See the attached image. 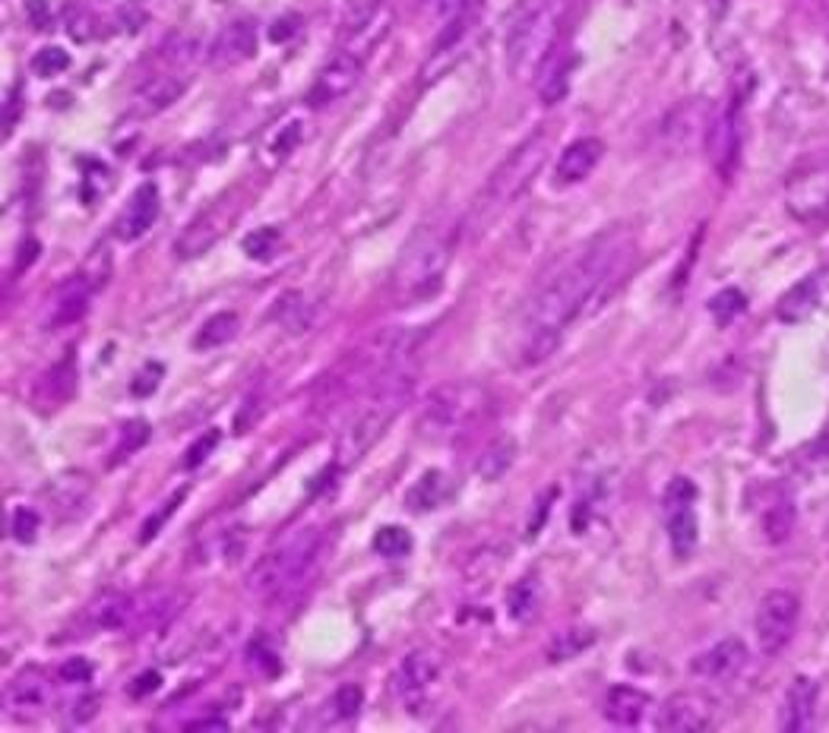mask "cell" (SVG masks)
<instances>
[{
  "label": "cell",
  "instance_id": "obj_3",
  "mask_svg": "<svg viewBox=\"0 0 829 733\" xmlns=\"http://www.w3.org/2000/svg\"><path fill=\"white\" fill-rule=\"evenodd\" d=\"M323 548L321 528H294L289 538L276 541L247 576V591L260 601L292 598L304 585Z\"/></svg>",
  "mask_w": 829,
  "mask_h": 733
},
{
  "label": "cell",
  "instance_id": "obj_5",
  "mask_svg": "<svg viewBox=\"0 0 829 733\" xmlns=\"http://www.w3.org/2000/svg\"><path fill=\"white\" fill-rule=\"evenodd\" d=\"M567 0H519L507 32L509 74L536 77L541 64L558 48Z\"/></svg>",
  "mask_w": 829,
  "mask_h": 733
},
{
  "label": "cell",
  "instance_id": "obj_45",
  "mask_svg": "<svg viewBox=\"0 0 829 733\" xmlns=\"http://www.w3.org/2000/svg\"><path fill=\"white\" fill-rule=\"evenodd\" d=\"M60 680L64 683H89L92 680V664L82 661V657H74L60 667Z\"/></svg>",
  "mask_w": 829,
  "mask_h": 733
},
{
  "label": "cell",
  "instance_id": "obj_10",
  "mask_svg": "<svg viewBox=\"0 0 829 733\" xmlns=\"http://www.w3.org/2000/svg\"><path fill=\"white\" fill-rule=\"evenodd\" d=\"M440 655L430 649H415L402 657L400 670H396V692H400L402 706L408 711H422L430 702V692L440 680Z\"/></svg>",
  "mask_w": 829,
  "mask_h": 733
},
{
  "label": "cell",
  "instance_id": "obj_38",
  "mask_svg": "<svg viewBox=\"0 0 829 733\" xmlns=\"http://www.w3.org/2000/svg\"><path fill=\"white\" fill-rule=\"evenodd\" d=\"M276 247H279V232L276 228H260V232L244 237V253L250 260H269L276 253Z\"/></svg>",
  "mask_w": 829,
  "mask_h": 733
},
{
  "label": "cell",
  "instance_id": "obj_7",
  "mask_svg": "<svg viewBox=\"0 0 829 733\" xmlns=\"http://www.w3.org/2000/svg\"><path fill=\"white\" fill-rule=\"evenodd\" d=\"M484 408V395L475 386H440L425 398L418 415V433L434 443L462 437Z\"/></svg>",
  "mask_w": 829,
  "mask_h": 733
},
{
  "label": "cell",
  "instance_id": "obj_9",
  "mask_svg": "<svg viewBox=\"0 0 829 733\" xmlns=\"http://www.w3.org/2000/svg\"><path fill=\"white\" fill-rule=\"evenodd\" d=\"M238 200H215L213 206L200 212L188 228L181 232V237L175 240V253L178 260H193V257H203L210 247H215L225 232L232 228V222L238 218Z\"/></svg>",
  "mask_w": 829,
  "mask_h": 733
},
{
  "label": "cell",
  "instance_id": "obj_34",
  "mask_svg": "<svg viewBox=\"0 0 829 733\" xmlns=\"http://www.w3.org/2000/svg\"><path fill=\"white\" fill-rule=\"evenodd\" d=\"M744 307H748V297L738 289L719 291V294L709 301V314L716 316V323H722V326H728L731 319H738V316L744 314Z\"/></svg>",
  "mask_w": 829,
  "mask_h": 733
},
{
  "label": "cell",
  "instance_id": "obj_22",
  "mask_svg": "<svg viewBox=\"0 0 829 733\" xmlns=\"http://www.w3.org/2000/svg\"><path fill=\"white\" fill-rule=\"evenodd\" d=\"M665 512H669L671 550H674L677 560H687L696 550V538H699L694 503H671V506H665Z\"/></svg>",
  "mask_w": 829,
  "mask_h": 733
},
{
  "label": "cell",
  "instance_id": "obj_40",
  "mask_svg": "<svg viewBox=\"0 0 829 733\" xmlns=\"http://www.w3.org/2000/svg\"><path fill=\"white\" fill-rule=\"evenodd\" d=\"M35 531H38V512L20 506V509L13 512V538L29 544V541H35Z\"/></svg>",
  "mask_w": 829,
  "mask_h": 733
},
{
  "label": "cell",
  "instance_id": "obj_25",
  "mask_svg": "<svg viewBox=\"0 0 829 733\" xmlns=\"http://www.w3.org/2000/svg\"><path fill=\"white\" fill-rule=\"evenodd\" d=\"M74 386H77V370H74V361H64L54 370H48L38 383V402L42 408H60L70 395H74Z\"/></svg>",
  "mask_w": 829,
  "mask_h": 733
},
{
  "label": "cell",
  "instance_id": "obj_36",
  "mask_svg": "<svg viewBox=\"0 0 829 733\" xmlns=\"http://www.w3.org/2000/svg\"><path fill=\"white\" fill-rule=\"evenodd\" d=\"M380 0H351L346 10V35H358L374 23Z\"/></svg>",
  "mask_w": 829,
  "mask_h": 733
},
{
  "label": "cell",
  "instance_id": "obj_4",
  "mask_svg": "<svg viewBox=\"0 0 829 733\" xmlns=\"http://www.w3.org/2000/svg\"><path fill=\"white\" fill-rule=\"evenodd\" d=\"M412 386H415V370L390 373V376L377 380L374 386H371V402L348 418L343 433H339V440H336V459H339L343 469L361 462L374 449L377 440L383 437V430L396 420L402 405L408 402Z\"/></svg>",
  "mask_w": 829,
  "mask_h": 733
},
{
  "label": "cell",
  "instance_id": "obj_1",
  "mask_svg": "<svg viewBox=\"0 0 829 733\" xmlns=\"http://www.w3.org/2000/svg\"><path fill=\"white\" fill-rule=\"evenodd\" d=\"M627 260L630 240L620 232H608L567 257L551 275H545L523 316L519 361L541 364L561 345L573 319L586 314L589 304L612 294V282L624 275Z\"/></svg>",
  "mask_w": 829,
  "mask_h": 733
},
{
  "label": "cell",
  "instance_id": "obj_18",
  "mask_svg": "<svg viewBox=\"0 0 829 733\" xmlns=\"http://www.w3.org/2000/svg\"><path fill=\"white\" fill-rule=\"evenodd\" d=\"M817 683L810 677H795L778 711V731L782 733H802L814 721V708H817Z\"/></svg>",
  "mask_w": 829,
  "mask_h": 733
},
{
  "label": "cell",
  "instance_id": "obj_48",
  "mask_svg": "<svg viewBox=\"0 0 829 733\" xmlns=\"http://www.w3.org/2000/svg\"><path fill=\"white\" fill-rule=\"evenodd\" d=\"M159 683H161V677L156 674V670H146V674H143V677H136V683L131 686V696H134V699H143V696L156 692V689H159Z\"/></svg>",
  "mask_w": 829,
  "mask_h": 733
},
{
  "label": "cell",
  "instance_id": "obj_20",
  "mask_svg": "<svg viewBox=\"0 0 829 733\" xmlns=\"http://www.w3.org/2000/svg\"><path fill=\"white\" fill-rule=\"evenodd\" d=\"M646 708H649V696L634 686H612L605 696V718L617 728H637L646 718Z\"/></svg>",
  "mask_w": 829,
  "mask_h": 733
},
{
  "label": "cell",
  "instance_id": "obj_41",
  "mask_svg": "<svg viewBox=\"0 0 829 733\" xmlns=\"http://www.w3.org/2000/svg\"><path fill=\"white\" fill-rule=\"evenodd\" d=\"M96 16L89 13V10H82L80 13V7H74L70 10V16H67V29H70V35L77 38V42H89L92 35H96Z\"/></svg>",
  "mask_w": 829,
  "mask_h": 733
},
{
  "label": "cell",
  "instance_id": "obj_14",
  "mask_svg": "<svg viewBox=\"0 0 829 733\" xmlns=\"http://www.w3.org/2000/svg\"><path fill=\"white\" fill-rule=\"evenodd\" d=\"M254 52H257V29L250 26L247 20H235V23L219 29L206 57H210L213 67L228 70V67H238L244 60H250Z\"/></svg>",
  "mask_w": 829,
  "mask_h": 733
},
{
  "label": "cell",
  "instance_id": "obj_30",
  "mask_svg": "<svg viewBox=\"0 0 829 733\" xmlns=\"http://www.w3.org/2000/svg\"><path fill=\"white\" fill-rule=\"evenodd\" d=\"M513 459H516V443H513V440H497V443H491L484 449V455L479 459L475 472H479L482 481H497V477L507 474Z\"/></svg>",
  "mask_w": 829,
  "mask_h": 733
},
{
  "label": "cell",
  "instance_id": "obj_12",
  "mask_svg": "<svg viewBox=\"0 0 829 733\" xmlns=\"http://www.w3.org/2000/svg\"><path fill=\"white\" fill-rule=\"evenodd\" d=\"M706 153L722 178L735 171L738 153H741V108L738 102H731L713 117V124L706 131Z\"/></svg>",
  "mask_w": 829,
  "mask_h": 733
},
{
  "label": "cell",
  "instance_id": "obj_31",
  "mask_svg": "<svg viewBox=\"0 0 829 733\" xmlns=\"http://www.w3.org/2000/svg\"><path fill=\"white\" fill-rule=\"evenodd\" d=\"M238 336V314H215L210 316L200 332H197V348H219Z\"/></svg>",
  "mask_w": 829,
  "mask_h": 733
},
{
  "label": "cell",
  "instance_id": "obj_50",
  "mask_svg": "<svg viewBox=\"0 0 829 733\" xmlns=\"http://www.w3.org/2000/svg\"><path fill=\"white\" fill-rule=\"evenodd\" d=\"M225 721L222 718H200V721H190L188 731H222Z\"/></svg>",
  "mask_w": 829,
  "mask_h": 733
},
{
  "label": "cell",
  "instance_id": "obj_33",
  "mask_svg": "<svg viewBox=\"0 0 829 733\" xmlns=\"http://www.w3.org/2000/svg\"><path fill=\"white\" fill-rule=\"evenodd\" d=\"M374 550L387 560H400L412 550V534L400 528V525H390V528H380L374 538Z\"/></svg>",
  "mask_w": 829,
  "mask_h": 733
},
{
  "label": "cell",
  "instance_id": "obj_32",
  "mask_svg": "<svg viewBox=\"0 0 829 733\" xmlns=\"http://www.w3.org/2000/svg\"><path fill=\"white\" fill-rule=\"evenodd\" d=\"M507 610H509V620H516V623H526V620H533L538 610V585L536 578H523V582H516V588L509 591L507 598Z\"/></svg>",
  "mask_w": 829,
  "mask_h": 733
},
{
  "label": "cell",
  "instance_id": "obj_13",
  "mask_svg": "<svg viewBox=\"0 0 829 733\" xmlns=\"http://www.w3.org/2000/svg\"><path fill=\"white\" fill-rule=\"evenodd\" d=\"M358 77H361L358 54L339 52L336 57H329V64L321 70V77H317L314 89H311V102L314 105H329V102L346 99L348 92L355 89Z\"/></svg>",
  "mask_w": 829,
  "mask_h": 733
},
{
  "label": "cell",
  "instance_id": "obj_2",
  "mask_svg": "<svg viewBox=\"0 0 829 733\" xmlns=\"http://www.w3.org/2000/svg\"><path fill=\"white\" fill-rule=\"evenodd\" d=\"M456 225L447 218L425 222L408 244L402 247L400 262L393 269V291L400 301H422L440 289L447 266L453 260Z\"/></svg>",
  "mask_w": 829,
  "mask_h": 733
},
{
  "label": "cell",
  "instance_id": "obj_39",
  "mask_svg": "<svg viewBox=\"0 0 829 733\" xmlns=\"http://www.w3.org/2000/svg\"><path fill=\"white\" fill-rule=\"evenodd\" d=\"M149 440V424L146 420H134V424H127L124 430H121V446H117V459H124V455H131L136 452L139 446Z\"/></svg>",
  "mask_w": 829,
  "mask_h": 733
},
{
  "label": "cell",
  "instance_id": "obj_8",
  "mask_svg": "<svg viewBox=\"0 0 829 733\" xmlns=\"http://www.w3.org/2000/svg\"><path fill=\"white\" fill-rule=\"evenodd\" d=\"M798 617H802V601L795 591L785 588H773L760 598L757 607V645L766 657L782 655L788 649V642L795 639L798 629Z\"/></svg>",
  "mask_w": 829,
  "mask_h": 733
},
{
  "label": "cell",
  "instance_id": "obj_37",
  "mask_svg": "<svg viewBox=\"0 0 829 733\" xmlns=\"http://www.w3.org/2000/svg\"><path fill=\"white\" fill-rule=\"evenodd\" d=\"M70 67V54L60 52V48H42V52L32 57V70L42 79H52L57 74H64Z\"/></svg>",
  "mask_w": 829,
  "mask_h": 733
},
{
  "label": "cell",
  "instance_id": "obj_42",
  "mask_svg": "<svg viewBox=\"0 0 829 733\" xmlns=\"http://www.w3.org/2000/svg\"><path fill=\"white\" fill-rule=\"evenodd\" d=\"M430 10L440 23H450L456 16L475 10V0H430Z\"/></svg>",
  "mask_w": 829,
  "mask_h": 733
},
{
  "label": "cell",
  "instance_id": "obj_16",
  "mask_svg": "<svg viewBox=\"0 0 829 733\" xmlns=\"http://www.w3.org/2000/svg\"><path fill=\"white\" fill-rule=\"evenodd\" d=\"M159 187L156 183H143V187H136L134 196H131V203L124 206L121 212V218H117V237L121 240H139V237L146 235L153 225H156V218H159Z\"/></svg>",
  "mask_w": 829,
  "mask_h": 733
},
{
  "label": "cell",
  "instance_id": "obj_23",
  "mask_svg": "<svg viewBox=\"0 0 829 733\" xmlns=\"http://www.w3.org/2000/svg\"><path fill=\"white\" fill-rule=\"evenodd\" d=\"M92 289H96V285H89V282H86V275H77V279L64 282L52 304V326L77 323V319L86 314V307H89Z\"/></svg>",
  "mask_w": 829,
  "mask_h": 733
},
{
  "label": "cell",
  "instance_id": "obj_43",
  "mask_svg": "<svg viewBox=\"0 0 829 733\" xmlns=\"http://www.w3.org/2000/svg\"><path fill=\"white\" fill-rule=\"evenodd\" d=\"M215 443H219V430H213V433H203L197 443L190 446L188 449V459H184V465L188 469H197V465H203V459L210 455L215 449Z\"/></svg>",
  "mask_w": 829,
  "mask_h": 733
},
{
  "label": "cell",
  "instance_id": "obj_28",
  "mask_svg": "<svg viewBox=\"0 0 829 733\" xmlns=\"http://www.w3.org/2000/svg\"><path fill=\"white\" fill-rule=\"evenodd\" d=\"M592 645H595V629L592 627L563 629V632H558V639L551 642V649H548V661L551 664L573 661V657H580Z\"/></svg>",
  "mask_w": 829,
  "mask_h": 733
},
{
  "label": "cell",
  "instance_id": "obj_29",
  "mask_svg": "<svg viewBox=\"0 0 829 733\" xmlns=\"http://www.w3.org/2000/svg\"><path fill=\"white\" fill-rule=\"evenodd\" d=\"M365 706V689L358 683H346L336 689V696L326 702V724H346Z\"/></svg>",
  "mask_w": 829,
  "mask_h": 733
},
{
  "label": "cell",
  "instance_id": "obj_47",
  "mask_svg": "<svg viewBox=\"0 0 829 733\" xmlns=\"http://www.w3.org/2000/svg\"><path fill=\"white\" fill-rule=\"evenodd\" d=\"M181 497H184V494H178V497L171 499V503H168V506H165V509H161V516H159V512H156V516H153V519H149V522L143 525V541H149V538H156V531H159L161 525H165V519H168V516H171V512H175V506H178V499H181Z\"/></svg>",
  "mask_w": 829,
  "mask_h": 733
},
{
  "label": "cell",
  "instance_id": "obj_6",
  "mask_svg": "<svg viewBox=\"0 0 829 733\" xmlns=\"http://www.w3.org/2000/svg\"><path fill=\"white\" fill-rule=\"evenodd\" d=\"M545 158H548V136L545 133H533L529 139H523L497 165V171L488 178L475 206L469 212V228L484 232L497 215H504L509 210V203H516L529 190V183L536 181L538 171L545 168Z\"/></svg>",
  "mask_w": 829,
  "mask_h": 733
},
{
  "label": "cell",
  "instance_id": "obj_17",
  "mask_svg": "<svg viewBox=\"0 0 829 733\" xmlns=\"http://www.w3.org/2000/svg\"><path fill=\"white\" fill-rule=\"evenodd\" d=\"M744 664H748V649H744V642H738V639H722V642H716L713 649H706L703 655H696L691 670H694L696 677H703V680H731Z\"/></svg>",
  "mask_w": 829,
  "mask_h": 733
},
{
  "label": "cell",
  "instance_id": "obj_24",
  "mask_svg": "<svg viewBox=\"0 0 829 733\" xmlns=\"http://www.w3.org/2000/svg\"><path fill=\"white\" fill-rule=\"evenodd\" d=\"M45 696H48V683H45V674L38 667H26L23 674H16L7 692H3V706L10 708H42L45 706Z\"/></svg>",
  "mask_w": 829,
  "mask_h": 733
},
{
  "label": "cell",
  "instance_id": "obj_49",
  "mask_svg": "<svg viewBox=\"0 0 829 733\" xmlns=\"http://www.w3.org/2000/svg\"><path fill=\"white\" fill-rule=\"evenodd\" d=\"M29 23L35 29H48V3L45 0H32L26 7Z\"/></svg>",
  "mask_w": 829,
  "mask_h": 733
},
{
  "label": "cell",
  "instance_id": "obj_21",
  "mask_svg": "<svg viewBox=\"0 0 829 733\" xmlns=\"http://www.w3.org/2000/svg\"><path fill=\"white\" fill-rule=\"evenodd\" d=\"M570 70H573V57L563 52V48H554L551 57L541 64V70L536 74L538 95L545 99V105H558L567 89H570Z\"/></svg>",
  "mask_w": 829,
  "mask_h": 733
},
{
  "label": "cell",
  "instance_id": "obj_46",
  "mask_svg": "<svg viewBox=\"0 0 829 733\" xmlns=\"http://www.w3.org/2000/svg\"><path fill=\"white\" fill-rule=\"evenodd\" d=\"M298 23H301L298 16H282V20H276V23H272V29H269V38H272L276 45L289 42L294 32H298Z\"/></svg>",
  "mask_w": 829,
  "mask_h": 733
},
{
  "label": "cell",
  "instance_id": "obj_26",
  "mask_svg": "<svg viewBox=\"0 0 829 733\" xmlns=\"http://www.w3.org/2000/svg\"><path fill=\"white\" fill-rule=\"evenodd\" d=\"M447 497H450V481H447V474L425 472L415 481V487L408 490V509H415V512H430V509L444 506Z\"/></svg>",
  "mask_w": 829,
  "mask_h": 733
},
{
  "label": "cell",
  "instance_id": "obj_11",
  "mask_svg": "<svg viewBox=\"0 0 829 733\" xmlns=\"http://www.w3.org/2000/svg\"><path fill=\"white\" fill-rule=\"evenodd\" d=\"M713 718H716V708H713V699L706 692H674L671 699H665V706L659 708V718H656V731L665 733H699L713 728Z\"/></svg>",
  "mask_w": 829,
  "mask_h": 733
},
{
  "label": "cell",
  "instance_id": "obj_27",
  "mask_svg": "<svg viewBox=\"0 0 829 733\" xmlns=\"http://www.w3.org/2000/svg\"><path fill=\"white\" fill-rule=\"evenodd\" d=\"M820 304V282L817 279H807L798 289H792L782 304H778V319L785 323H802L807 316L814 314V307Z\"/></svg>",
  "mask_w": 829,
  "mask_h": 733
},
{
  "label": "cell",
  "instance_id": "obj_15",
  "mask_svg": "<svg viewBox=\"0 0 829 733\" xmlns=\"http://www.w3.org/2000/svg\"><path fill=\"white\" fill-rule=\"evenodd\" d=\"M188 89V77L181 70H168V74H156L149 77L131 99V108L139 117H149V114H159L168 105H175Z\"/></svg>",
  "mask_w": 829,
  "mask_h": 733
},
{
  "label": "cell",
  "instance_id": "obj_44",
  "mask_svg": "<svg viewBox=\"0 0 829 733\" xmlns=\"http://www.w3.org/2000/svg\"><path fill=\"white\" fill-rule=\"evenodd\" d=\"M159 376H161V366L159 364H146L139 373H136V380L131 383V393L134 395H149L156 386H159Z\"/></svg>",
  "mask_w": 829,
  "mask_h": 733
},
{
  "label": "cell",
  "instance_id": "obj_19",
  "mask_svg": "<svg viewBox=\"0 0 829 733\" xmlns=\"http://www.w3.org/2000/svg\"><path fill=\"white\" fill-rule=\"evenodd\" d=\"M602 156H605L602 139H595V136L573 139V143H570V146L561 153V158H558V181L561 183L586 181L589 174L598 168Z\"/></svg>",
  "mask_w": 829,
  "mask_h": 733
},
{
  "label": "cell",
  "instance_id": "obj_35",
  "mask_svg": "<svg viewBox=\"0 0 829 733\" xmlns=\"http://www.w3.org/2000/svg\"><path fill=\"white\" fill-rule=\"evenodd\" d=\"M279 319L289 332H304L307 323H311V307L301 294H285L279 301Z\"/></svg>",
  "mask_w": 829,
  "mask_h": 733
}]
</instances>
